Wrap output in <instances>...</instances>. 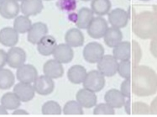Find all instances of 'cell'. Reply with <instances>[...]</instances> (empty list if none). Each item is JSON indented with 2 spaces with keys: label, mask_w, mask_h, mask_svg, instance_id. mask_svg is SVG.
Here are the masks:
<instances>
[{
  "label": "cell",
  "mask_w": 157,
  "mask_h": 117,
  "mask_svg": "<svg viewBox=\"0 0 157 117\" xmlns=\"http://www.w3.org/2000/svg\"><path fill=\"white\" fill-rule=\"evenodd\" d=\"M109 16V21L110 25L113 27H116V28H124L128 25V14L123 9L120 8H117L110 11L108 14Z\"/></svg>",
  "instance_id": "obj_9"
},
{
  "label": "cell",
  "mask_w": 157,
  "mask_h": 117,
  "mask_svg": "<svg viewBox=\"0 0 157 117\" xmlns=\"http://www.w3.org/2000/svg\"><path fill=\"white\" fill-rule=\"evenodd\" d=\"M54 59L61 63H69L74 57L73 49L71 46L66 44L57 45L53 52Z\"/></svg>",
  "instance_id": "obj_12"
},
{
  "label": "cell",
  "mask_w": 157,
  "mask_h": 117,
  "mask_svg": "<svg viewBox=\"0 0 157 117\" xmlns=\"http://www.w3.org/2000/svg\"><path fill=\"white\" fill-rule=\"evenodd\" d=\"M151 52L155 57L157 58V35L154 37V39L151 42Z\"/></svg>",
  "instance_id": "obj_37"
},
{
  "label": "cell",
  "mask_w": 157,
  "mask_h": 117,
  "mask_svg": "<svg viewBox=\"0 0 157 117\" xmlns=\"http://www.w3.org/2000/svg\"><path fill=\"white\" fill-rule=\"evenodd\" d=\"M57 5L61 10L71 11L76 9L77 3L75 0H58Z\"/></svg>",
  "instance_id": "obj_35"
},
{
  "label": "cell",
  "mask_w": 157,
  "mask_h": 117,
  "mask_svg": "<svg viewBox=\"0 0 157 117\" xmlns=\"http://www.w3.org/2000/svg\"><path fill=\"white\" fill-rule=\"evenodd\" d=\"M150 113L153 115H157V97L151 102V107H150Z\"/></svg>",
  "instance_id": "obj_39"
},
{
  "label": "cell",
  "mask_w": 157,
  "mask_h": 117,
  "mask_svg": "<svg viewBox=\"0 0 157 117\" xmlns=\"http://www.w3.org/2000/svg\"><path fill=\"white\" fill-rule=\"evenodd\" d=\"M81 1H83V2H87V1H91V0H81Z\"/></svg>",
  "instance_id": "obj_44"
},
{
  "label": "cell",
  "mask_w": 157,
  "mask_h": 117,
  "mask_svg": "<svg viewBox=\"0 0 157 117\" xmlns=\"http://www.w3.org/2000/svg\"><path fill=\"white\" fill-rule=\"evenodd\" d=\"M34 88L35 92L40 95H49L54 91L55 84L53 79L45 75L38 76L34 82Z\"/></svg>",
  "instance_id": "obj_8"
},
{
  "label": "cell",
  "mask_w": 157,
  "mask_h": 117,
  "mask_svg": "<svg viewBox=\"0 0 157 117\" xmlns=\"http://www.w3.org/2000/svg\"><path fill=\"white\" fill-rule=\"evenodd\" d=\"M13 115H29V112L28 111H25V110H21V109H16L14 110V111L13 112Z\"/></svg>",
  "instance_id": "obj_41"
},
{
  "label": "cell",
  "mask_w": 157,
  "mask_h": 117,
  "mask_svg": "<svg viewBox=\"0 0 157 117\" xmlns=\"http://www.w3.org/2000/svg\"><path fill=\"white\" fill-rule=\"evenodd\" d=\"M124 109H125V112L127 113L128 115H130L132 113L131 111V108H132V104L131 101H130V98L128 99V100H125L124 103Z\"/></svg>",
  "instance_id": "obj_40"
},
{
  "label": "cell",
  "mask_w": 157,
  "mask_h": 117,
  "mask_svg": "<svg viewBox=\"0 0 157 117\" xmlns=\"http://www.w3.org/2000/svg\"><path fill=\"white\" fill-rule=\"evenodd\" d=\"M20 5L15 0H3L0 3V15L7 20H11L18 16Z\"/></svg>",
  "instance_id": "obj_11"
},
{
  "label": "cell",
  "mask_w": 157,
  "mask_h": 117,
  "mask_svg": "<svg viewBox=\"0 0 157 117\" xmlns=\"http://www.w3.org/2000/svg\"><path fill=\"white\" fill-rule=\"evenodd\" d=\"M86 68L82 65H74L71 67L67 72V78L69 81L74 84H82L87 76Z\"/></svg>",
  "instance_id": "obj_23"
},
{
  "label": "cell",
  "mask_w": 157,
  "mask_h": 117,
  "mask_svg": "<svg viewBox=\"0 0 157 117\" xmlns=\"http://www.w3.org/2000/svg\"><path fill=\"white\" fill-rule=\"evenodd\" d=\"M134 31L142 39H149L157 35V15L151 12H144L136 17Z\"/></svg>",
  "instance_id": "obj_2"
},
{
  "label": "cell",
  "mask_w": 157,
  "mask_h": 117,
  "mask_svg": "<svg viewBox=\"0 0 157 117\" xmlns=\"http://www.w3.org/2000/svg\"><path fill=\"white\" fill-rule=\"evenodd\" d=\"M63 113L65 115H83V109L77 101L70 100L64 105Z\"/></svg>",
  "instance_id": "obj_31"
},
{
  "label": "cell",
  "mask_w": 157,
  "mask_h": 117,
  "mask_svg": "<svg viewBox=\"0 0 157 117\" xmlns=\"http://www.w3.org/2000/svg\"><path fill=\"white\" fill-rule=\"evenodd\" d=\"M93 14L94 13L93 10H90L88 8H82L79 10L77 14V21H76V25L78 29H87V27L91 23V21L93 20Z\"/></svg>",
  "instance_id": "obj_25"
},
{
  "label": "cell",
  "mask_w": 157,
  "mask_h": 117,
  "mask_svg": "<svg viewBox=\"0 0 157 117\" xmlns=\"http://www.w3.org/2000/svg\"><path fill=\"white\" fill-rule=\"evenodd\" d=\"M108 28L109 25L105 19L100 16L95 17L87 27V34L93 39H100L104 36Z\"/></svg>",
  "instance_id": "obj_6"
},
{
  "label": "cell",
  "mask_w": 157,
  "mask_h": 117,
  "mask_svg": "<svg viewBox=\"0 0 157 117\" xmlns=\"http://www.w3.org/2000/svg\"><path fill=\"white\" fill-rule=\"evenodd\" d=\"M118 60L112 55H104L98 62V70L104 77H113L118 72Z\"/></svg>",
  "instance_id": "obj_4"
},
{
  "label": "cell",
  "mask_w": 157,
  "mask_h": 117,
  "mask_svg": "<svg viewBox=\"0 0 157 117\" xmlns=\"http://www.w3.org/2000/svg\"><path fill=\"white\" fill-rule=\"evenodd\" d=\"M133 93L139 97L151 96L157 91V75L151 68L136 67L131 74Z\"/></svg>",
  "instance_id": "obj_1"
},
{
  "label": "cell",
  "mask_w": 157,
  "mask_h": 117,
  "mask_svg": "<svg viewBox=\"0 0 157 117\" xmlns=\"http://www.w3.org/2000/svg\"><path fill=\"white\" fill-rule=\"evenodd\" d=\"M111 9L110 0H92L91 10L98 16H103L109 13Z\"/></svg>",
  "instance_id": "obj_27"
},
{
  "label": "cell",
  "mask_w": 157,
  "mask_h": 117,
  "mask_svg": "<svg viewBox=\"0 0 157 117\" xmlns=\"http://www.w3.org/2000/svg\"><path fill=\"white\" fill-rule=\"evenodd\" d=\"M0 115H8L7 109L4 106H3L2 104L0 105Z\"/></svg>",
  "instance_id": "obj_42"
},
{
  "label": "cell",
  "mask_w": 157,
  "mask_h": 117,
  "mask_svg": "<svg viewBox=\"0 0 157 117\" xmlns=\"http://www.w3.org/2000/svg\"><path fill=\"white\" fill-rule=\"evenodd\" d=\"M15 1H17V2H23L24 0H15Z\"/></svg>",
  "instance_id": "obj_45"
},
{
  "label": "cell",
  "mask_w": 157,
  "mask_h": 117,
  "mask_svg": "<svg viewBox=\"0 0 157 117\" xmlns=\"http://www.w3.org/2000/svg\"><path fill=\"white\" fill-rule=\"evenodd\" d=\"M103 39H104V43L107 46L113 48L114 46L122 41L123 33L119 28L113 27V26L110 28L109 27L105 35L103 36Z\"/></svg>",
  "instance_id": "obj_22"
},
{
  "label": "cell",
  "mask_w": 157,
  "mask_h": 117,
  "mask_svg": "<svg viewBox=\"0 0 157 117\" xmlns=\"http://www.w3.org/2000/svg\"><path fill=\"white\" fill-rule=\"evenodd\" d=\"M19 41V33L14 28L4 27L0 30V43L4 46L13 47Z\"/></svg>",
  "instance_id": "obj_18"
},
{
  "label": "cell",
  "mask_w": 157,
  "mask_h": 117,
  "mask_svg": "<svg viewBox=\"0 0 157 117\" xmlns=\"http://www.w3.org/2000/svg\"><path fill=\"white\" fill-rule=\"evenodd\" d=\"M140 1H143V2H148V1H151V0H140Z\"/></svg>",
  "instance_id": "obj_43"
},
{
  "label": "cell",
  "mask_w": 157,
  "mask_h": 117,
  "mask_svg": "<svg viewBox=\"0 0 157 117\" xmlns=\"http://www.w3.org/2000/svg\"><path fill=\"white\" fill-rule=\"evenodd\" d=\"M83 57L89 63H98L104 56L103 46L98 42H90L83 49Z\"/></svg>",
  "instance_id": "obj_5"
},
{
  "label": "cell",
  "mask_w": 157,
  "mask_h": 117,
  "mask_svg": "<svg viewBox=\"0 0 157 117\" xmlns=\"http://www.w3.org/2000/svg\"><path fill=\"white\" fill-rule=\"evenodd\" d=\"M113 56L118 61L129 60L131 57V44L128 41H121L113 49Z\"/></svg>",
  "instance_id": "obj_24"
},
{
  "label": "cell",
  "mask_w": 157,
  "mask_h": 117,
  "mask_svg": "<svg viewBox=\"0 0 157 117\" xmlns=\"http://www.w3.org/2000/svg\"><path fill=\"white\" fill-rule=\"evenodd\" d=\"M13 93L16 94L21 102H29L35 97V90L31 84L19 82L14 86Z\"/></svg>",
  "instance_id": "obj_14"
},
{
  "label": "cell",
  "mask_w": 157,
  "mask_h": 117,
  "mask_svg": "<svg viewBox=\"0 0 157 117\" xmlns=\"http://www.w3.org/2000/svg\"><path fill=\"white\" fill-rule=\"evenodd\" d=\"M43 72L45 76L52 79H56L63 76L64 68H63L62 63L56 61V59H51L44 64Z\"/></svg>",
  "instance_id": "obj_13"
},
{
  "label": "cell",
  "mask_w": 157,
  "mask_h": 117,
  "mask_svg": "<svg viewBox=\"0 0 157 117\" xmlns=\"http://www.w3.org/2000/svg\"><path fill=\"white\" fill-rule=\"evenodd\" d=\"M45 1H51V0H45Z\"/></svg>",
  "instance_id": "obj_47"
},
{
  "label": "cell",
  "mask_w": 157,
  "mask_h": 117,
  "mask_svg": "<svg viewBox=\"0 0 157 117\" xmlns=\"http://www.w3.org/2000/svg\"><path fill=\"white\" fill-rule=\"evenodd\" d=\"M14 75L10 69H0V89L5 90L12 88L14 84Z\"/></svg>",
  "instance_id": "obj_28"
},
{
  "label": "cell",
  "mask_w": 157,
  "mask_h": 117,
  "mask_svg": "<svg viewBox=\"0 0 157 117\" xmlns=\"http://www.w3.org/2000/svg\"><path fill=\"white\" fill-rule=\"evenodd\" d=\"M1 104L9 111H14L21 105V100L13 92H9L2 96Z\"/></svg>",
  "instance_id": "obj_26"
},
{
  "label": "cell",
  "mask_w": 157,
  "mask_h": 117,
  "mask_svg": "<svg viewBox=\"0 0 157 117\" xmlns=\"http://www.w3.org/2000/svg\"><path fill=\"white\" fill-rule=\"evenodd\" d=\"M104 100L107 104H109L113 108L119 109L124 106L125 103V97L119 90L113 88L106 92L104 95Z\"/></svg>",
  "instance_id": "obj_20"
},
{
  "label": "cell",
  "mask_w": 157,
  "mask_h": 117,
  "mask_svg": "<svg viewBox=\"0 0 157 117\" xmlns=\"http://www.w3.org/2000/svg\"><path fill=\"white\" fill-rule=\"evenodd\" d=\"M119 72V74L125 79L131 78V62L129 60L120 61L119 65H118V72Z\"/></svg>",
  "instance_id": "obj_32"
},
{
  "label": "cell",
  "mask_w": 157,
  "mask_h": 117,
  "mask_svg": "<svg viewBox=\"0 0 157 117\" xmlns=\"http://www.w3.org/2000/svg\"><path fill=\"white\" fill-rule=\"evenodd\" d=\"M7 63V52L0 49V69L3 68Z\"/></svg>",
  "instance_id": "obj_38"
},
{
  "label": "cell",
  "mask_w": 157,
  "mask_h": 117,
  "mask_svg": "<svg viewBox=\"0 0 157 117\" xmlns=\"http://www.w3.org/2000/svg\"><path fill=\"white\" fill-rule=\"evenodd\" d=\"M41 112L43 115H61V105L56 101H47L42 105Z\"/></svg>",
  "instance_id": "obj_30"
},
{
  "label": "cell",
  "mask_w": 157,
  "mask_h": 117,
  "mask_svg": "<svg viewBox=\"0 0 157 117\" xmlns=\"http://www.w3.org/2000/svg\"><path fill=\"white\" fill-rule=\"evenodd\" d=\"M31 26H32L31 20H29V17L25 15L17 16L16 19L13 21V28L19 34H25L26 32H29Z\"/></svg>",
  "instance_id": "obj_29"
},
{
  "label": "cell",
  "mask_w": 157,
  "mask_h": 117,
  "mask_svg": "<svg viewBox=\"0 0 157 117\" xmlns=\"http://www.w3.org/2000/svg\"><path fill=\"white\" fill-rule=\"evenodd\" d=\"M77 101L82 107L90 109L95 106L97 104V95L95 93L87 88H82L77 93Z\"/></svg>",
  "instance_id": "obj_17"
},
{
  "label": "cell",
  "mask_w": 157,
  "mask_h": 117,
  "mask_svg": "<svg viewBox=\"0 0 157 117\" xmlns=\"http://www.w3.org/2000/svg\"><path fill=\"white\" fill-rule=\"evenodd\" d=\"M56 46V41L54 37L46 35L37 43V51L40 55L48 57L53 54Z\"/></svg>",
  "instance_id": "obj_19"
},
{
  "label": "cell",
  "mask_w": 157,
  "mask_h": 117,
  "mask_svg": "<svg viewBox=\"0 0 157 117\" xmlns=\"http://www.w3.org/2000/svg\"><path fill=\"white\" fill-rule=\"evenodd\" d=\"M131 79L126 78L124 81L123 82L121 87H120V92L125 98L129 99L131 96Z\"/></svg>",
  "instance_id": "obj_36"
},
{
  "label": "cell",
  "mask_w": 157,
  "mask_h": 117,
  "mask_svg": "<svg viewBox=\"0 0 157 117\" xmlns=\"http://www.w3.org/2000/svg\"><path fill=\"white\" fill-rule=\"evenodd\" d=\"M65 41L71 47H79L84 44V36L80 29L71 28L65 35Z\"/></svg>",
  "instance_id": "obj_21"
},
{
  "label": "cell",
  "mask_w": 157,
  "mask_h": 117,
  "mask_svg": "<svg viewBox=\"0 0 157 117\" xmlns=\"http://www.w3.org/2000/svg\"><path fill=\"white\" fill-rule=\"evenodd\" d=\"M16 76L19 82L32 84L38 78V72L31 64H24L17 68Z\"/></svg>",
  "instance_id": "obj_10"
},
{
  "label": "cell",
  "mask_w": 157,
  "mask_h": 117,
  "mask_svg": "<svg viewBox=\"0 0 157 117\" xmlns=\"http://www.w3.org/2000/svg\"><path fill=\"white\" fill-rule=\"evenodd\" d=\"M44 8L42 0H24L21 2L20 10L25 16H35L40 13Z\"/></svg>",
  "instance_id": "obj_16"
},
{
  "label": "cell",
  "mask_w": 157,
  "mask_h": 117,
  "mask_svg": "<svg viewBox=\"0 0 157 117\" xmlns=\"http://www.w3.org/2000/svg\"><path fill=\"white\" fill-rule=\"evenodd\" d=\"M93 114L94 115H114L115 111H114V108L110 106L109 104L107 103H102L97 105L94 111H93Z\"/></svg>",
  "instance_id": "obj_33"
},
{
  "label": "cell",
  "mask_w": 157,
  "mask_h": 117,
  "mask_svg": "<svg viewBox=\"0 0 157 117\" xmlns=\"http://www.w3.org/2000/svg\"><path fill=\"white\" fill-rule=\"evenodd\" d=\"M131 111L135 115H146L150 114V107L146 104L142 102H136L133 104Z\"/></svg>",
  "instance_id": "obj_34"
},
{
  "label": "cell",
  "mask_w": 157,
  "mask_h": 117,
  "mask_svg": "<svg viewBox=\"0 0 157 117\" xmlns=\"http://www.w3.org/2000/svg\"><path fill=\"white\" fill-rule=\"evenodd\" d=\"M82 84L85 88L97 93L104 88L105 78L98 70H93L87 73Z\"/></svg>",
  "instance_id": "obj_3"
},
{
  "label": "cell",
  "mask_w": 157,
  "mask_h": 117,
  "mask_svg": "<svg viewBox=\"0 0 157 117\" xmlns=\"http://www.w3.org/2000/svg\"><path fill=\"white\" fill-rule=\"evenodd\" d=\"M2 1H3V0H0V3H2Z\"/></svg>",
  "instance_id": "obj_46"
},
{
  "label": "cell",
  "mask_w": 157,
  "mask_h": 117,
  "mask_svg": "<svg viewBox=\"0 0 157 117\" xmlns=\"http://www.w3.org/2000/svg\"><path fill=\"white\" fill-rule=\"evenodd\" d=\"M47 34H48L47 25L43 22H36L33 24L28 32V41L35 45Z\"/></svg>",
  "instance_id": "obj_15"
},
{
  "label": "cell",
  "mask_w": 157,
  "mask_h": 117,
  "mask_svg": "<svg viewBox=\"0 0 157 117\" xmlns=\"http://www.w3.org/2000/svg\"><path fill=\"white\" fill-rule=\"evenodd\" d=\"M26 53L20 47L13 46L7 52V63L12 68H19L25 63Z\"/></svg>",
  "instance_id": "obj_7"
}]
</instances>
